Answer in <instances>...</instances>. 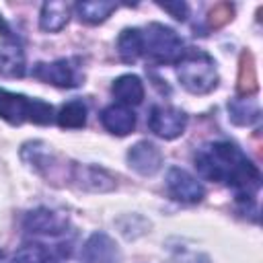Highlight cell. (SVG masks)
I'll return each instance as SVG.
<instances>
[{
	"mask_svg": "<svg viewBox=\"0 0 263 263\" xmlns=\"http://www.w3.org/2000/svg\"><path fill=\"white\" fill-rule=\"evenodd\" d=\"M23 226H25L27 232H33V234L58 236V234L66 232L68 218L60 212H53V210H47V208H37V210L29 212L25 216Z\"/></svg>",
	"mask_w": 263,
	"mask_h": 263,
	"instance_id": "obj_8",
	"label": "cell"
},
{
	"mask_svg": "<svg viewBox=\"0 0 263 263\" xmlns=\"http://www.w3.org/2000/svg\"><path fill=\"white\" fill-rule=\"evenodd\" d=\"M70 21V4L60 0L43 2L39 12V27L45 33H58L62 31Z\"/></svg>",
	"mask_w": 263,
	"mask_h": 263,
	"instance_id": "obj_14",
	"label": "cell"
},
{
	"mask_svg": "<svg viewBox=\"0 0 263 263\" xmlns=\"http://www.w3.org/2000/svg\"><path fill=\"white\" fill-rule=\"evenodd\" d=\"M74 8H76V14L82 23L99 25V23H103L111 16V12L117 8V4L115 2H105V0H84V2H78Z\"/></svg>",
	"mask_w": 263,
	"mask_h": 263,
	"instance_id": "obj_15",
	"label": "cell"
},
{
	"mask_svg": "<svg viewBox=\"0 0 263 263\" xmlns=\"http://www.w3.org/2000/svg\"><path fill=\"white\" fill-rule=\"evenodd\" d=\"M101 123L113 136H127L136 127V113L132 111V107L113 103L101 111Z\"/></svg>",
	"mask_w": 263,
	"mask_h": 263,
	"instance_id": "obj_11",
	"label": "cell"
},
{
	"mask_svg": "<svg viewBox=\"0 0 263 263\" xmlns=\"http://www.w3.org/2000/svg\"><path fill=\"white\" fill-rule=\"evenodd\" d=\"M236 90L245 99L251 97L253 92H257V70H255V60H253V53L251 51H242L240 53Z\"/></svg>",
	"mask_w": 263,
	"mask_h": 263,
	"instance_id": "obj_17",
	"label": "cell"
},
{
	"mask_svg": "<svg viewBox=\"0 0 263 263\" xmlns=\"http://www.w3.org/2000/svg\"><path fill=\"white\" fill-rule=\"evenodd\" d=\"M117 53L123 62L132 64L144 53V43H142V31L138 27H127L119 33L117 37Z\"/></svg>",
	"mask_w": 263,
	"mask_h": 263,
	"instance_id": "obj_16",
	"label": "cell"
},
{
	"mask_svg": "<svg viewBox=\"0 0 263 263\" xmlns=\"http://www.w3.org/2000/svg\"><path fill=\"white\" fill-rule=\"evenodd\" d=\"M230 119L236 125H251L259 119V105L253 99H236L228 105Z\"/></svg>",
	"mask_w": 263,
	"mask_h": 263,
	"instance_id": "obj_19",
	"label": "cell"
},
{
	"mask_svg": "<svg viewBox=\"0 0 263 263\" xmlns=\"http://www.w3.org/2000/svg\"><path fill=\"white\" fill-rule=\"evenodd\" d=\"M177 76L181 86L191 95H208L218 86L216 62L203 49H185L177 62Z\"/></svg>",
	"mask_w": 263,
	"mask_h": 263,
	"instance_id": "obj_2",
	"label": "cell"
},
{
	"mask_svg": "<svg viewBox=\"0 0 263 263\" xmlns=\"http://www.w3.org/2000/svg\"><path fill=\"white\" fill-rule=\"evenodd\" d=\"M158 6L164 10V12H168L173 18H177V21H185L187 18V14H189V6L185 4V2H158Z\"/></svg>",
	"mask_w": 263,
	"mask_h": 263,
	"instance_id": "obj_22",
	"label": "cell"
},
{
	"mask_svg": "<svg viewBox=\"0 0 263 263\" xmlns=\"http://www.w3.org/2000/svg\"><path fill=\"white\" fill-rule=\"evenodd\" d=\"M148 127L162 140H175L185 134L187 115L185 111L171 105H154L148 115Z\"/></svg>",
	"mask_w": 263,
	"mask_h": 263,
	"instance_id": "obj_6",
	"label": "cell"
},
{
	"mask_svg": "<svg viewBox=\"0 0 263 263\" xmlns=\"http://www.w3.org/2000/svg\"><path fill=\"white\" fill-rule=\"evenodd\" d=\"M144 53L158 64H177L185 53L183 39L162 23H150L142 31Z\"/></svg>",
	"mask_w": 263,
	"mask_h": 263,
	"instance_id": "obj_4",
	"label": "cell"
},
{
	"mask_svg": "<svg viewBox=\"0 0 263 263\" xmlns=\"http://www.w3.org/2000/svg\"><path fill=\"white\" fill-rule=\"evenodd\" d=\"M10 263H53L51 253L39 242H27L16 249Z\"/></svg>",
	"mask_w": 263,
	"mask_h": 263,
	"instance_id": "obj_20",
	"label": "cell"
},
{
	"mask_svg": "<svg viewBox=\"0 0 263 263\" xmlns=\"http://www.w3.org/2000/svg\"><path fill=\"white\" fill-rule=\"evenodd\" d=\"M195 168L203 179L232 187L238 199H253L261 187L259 168L232 142L205 144L195 154Z\"/></svg>",
	"mask_w": 263,
	"mask_h": 263,
	"instance_id": "obj_1",
	"label": "cell"
},
{
	"mask_svg": "<svg viewBox=\"0 0 263 263\" xmlns=\"http://www.w3.org/2000/svg\"><path fill=\"white\" fill-rule=\"evenodd\" d=\"M76 64H78V60H72V58H68V60L62 58V60H55L49 64L39 62L33 68V76L41 82H47V84H53L60 88H74V86L82 84V72Z\"/></svg>",
	"mask_w": 263,
	"mask_h": 263,
	"instance_id": "obj_5",
	"label": "cell"
},
{
	"mask_svg": "<svg viewBox=\"0 0 263 263\" xmlns=\"http://www.w3.org/2000/svg\"><path fill=\"white\" fill-rule=\"evenodd\" d=\"M6 41L0 45V78H23L25 76V51L16 37H10L8 33Z\"/></svg>",
	"mask_w": 263,
	"mask_h": 263,
	"instance_id": "obj_10",
	"label": "cell"
},
{
	"mask_svg": "<svg viewBox=\"0 0 263 263\" xmlns=\"http://www.w3.org/2000/svg\"><path fill=\"white\" fill-rule=\"evenodd\" d=\"M232 14H234L232 4H228V2H220V4H216V6L210 10L208 21H210L212 27H222V25H226V23L232 18Z\"/></svg>",
	"mask_w": 263,
	"mask_h": 263,
	"instance_id": "obj_21",
	"label": "cell"
},
{
	"mask_svg": "<svg viewBox=\"0 0 263 263\" xmlns=\"http://www.w3.org/2000/svg\"><path fill=\"white\" fill-rule=\"evenodd\" d=\"M55 121L62 129H80L86 125V105L82 101H70L66 103L60 113L55 115Z\"/></svg>",
	"mask_w": 263,
	"mask_h": 263,
	"instance_id": "obj_18",
	"label": "cell"
},
{
	"mask_svg": "<svg viewBox=\"0 0 263 263\" xmlns=\"http://www.w3.org/2000/svg\"><path fill=\"white\" fill-rule=\"evenodd\" d=\"M127 164L138 175L150 177V175H154L160 168V164H162V152H160V148L156 144H152L148 140H142V142L134 144L127 150Z\"/></svg>",
	"mask_w": 263,
	"mask_h": 263,
	"instance_id": "obj_9",
	"label": "cell"
},
{
	"mask_svg": "<svg viewBox=\"0 0 263 263\" xmlns=\"http://www.w3.org/2000/svg\"><path fill=\"white\" fill-rule=\"evenodd\" d=\"M111 92L119 101V105H125V107H134L144 101V84H142L140 76H136V74L117 76L113 80Z\"/></svg>",
	"mask_w": 263,
	"mask_h": 263,
	"instance_id": "obj_13",
	"label": "cell"
},
{
	"mask_svg": "<svg viewBox=\"0 0 263 263\" xmlns=\"http://www.w3.org/2000/svg\"><path fill=\"white\" fill-rule=\"evenodd\" d=\"M0 263H2V251H0Z\"/></svg>",
	"mask_w": 263,
	"mask_h": 263,
	"instance_id": "obj_23",
	"label": "cell"
},
{
	"mask_svg": "<svg viewBox=\"0 0 263 263\" xmlns=\"http://www.w3.org/2000/svg\"><path fill=\"white\" fill-rule=\"evenodd\" d=\"M166 189L173 199L183 201V203H197L203 199L205 189L203 185L185 168L173 166L166 173Z\"/></svg>",
	"mask_w": 263,
	"mask_h": 263,
	"instance_id": "obj_7",
	"label": "cell"
},
{
	"mask_svg": "<svg viewBox=\"0 0 263 263\" xmlns=\"http://www.w3.org/2000/svg\"><path fill=\"white\" fill-rule=\"evenodd\" d=\"M0 119L10 125H21L25 121L47 125L53 121V107L41 99H29L25 95L0 88Z\"/></svg>",
	"mask_w": 263,
	"mask_h": 263,
	"instance_id": "obj_3",
	"label": "cell"
},
{
	"mask_svg": "<svg viewBox=\"0 0 263 263\" xmlns=\"http://www.w3.org/2000/svg\"><path fill=\"white\" fill-rule=\"evenodd\" d=\"M80 255L86 263H117V247L103 232H95L84 242Z\"/></svg>",
	"mask_w": 263,
	"mask_h": 263,
	"instance_id": "obj_12",
	"label": "cell"
}]
</instances>
